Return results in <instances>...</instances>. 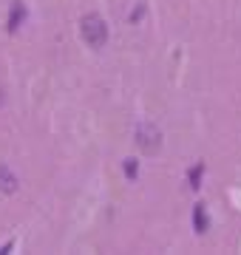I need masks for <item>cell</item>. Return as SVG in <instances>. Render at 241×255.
Segmentation results:
<instances>
[{
    "mask_svg": "<svg viewBox=\"0 0 241 255\" xmlns=\"http://www.w3.org/2000/svg\"><path fill=\"white\" fill-rule=\"evenodd\" d=\"M0 190L3 193H14L17 190V176L11 173L6 164H0Z\"/></svg>",
    "mask_w": 241,
    "mask_h": 255,
    "instance_id": "cell-3",
    "label": "cell"
},
{
    "mask_svg": "<svg viewBox=\"0 0 241 255\" xmlns=\"http://www.w3.org/2000/svg\"><path fill=\"white\" fill-rule=\"evenodd\" d=\"M3 102H6V88L0 85V105H3Z\"/></svg>",
    "mask_w": 241,
    "mask_h": 255,
    "instance_id": "cell-8",
    "label": "cell"
},
{
    "mask_svg": "<svg viewBox=\"0 0 241 255\" xmlns=\"http://www.w3.org/2000/svg\"><path fill=\"white\" fill-rule=\"evenodd\" d=\"M136 173H139V164L133 162V159H125V176L128 179H136Z\"/></svg>",
    "mask_w": 241,
    "mask_h": 255,
    "instance_id": "cell-7",
    "label": "cell"
},
{
    "mask_svg": "<svg viewBox=\"0 0 241 255\" xmlns=\"http://www.w3.org/2000/svg\"><path fill=\"white\" fill-rule=\"evenodd\" d=\"M133 139H136V145L145 153H156L159 147H162V130L156 125H150V122H139L136 130H133Z\"/></svg>",
    "mask_w": 241,
    "mask_h": 255,
    "instance_id": "cell-2",
    "label": "cell"
},
{
    "mask_svg": "<svg viewBox=\"0 0 241 255\" xmlns=\"http://www.w3.org/2000/svg\"><path fill=\"white\" fill-rule=\"evenodd\" d=\"M204 176V164H196V167H190V173H187V182H190V187H199V179Z\"/></svg>",
    "mask_w": 241,
    "mask_h": 255,
    "instance_id": "cell-6",
    "label": "cell"
},
{
    "mask_svg": "<svg viewBox=\"0 0 241 255\" xmlns=\"http://www.w3.org/2000/svg\"><path fill=\"white\" fill-rule=\"evenodd\" d=\"M23 20H26V6H23V0H14L11 14H9V31H17Z\"/></svg>",
    "mask_w": 241,
    "mask_h": 255,
    "instance_id": "cell-4",
    "label": "cell"
},
{
    "mask_svg": "<svg viewBox=\"0 0 241 255\" xmlns=\"http://www.w3.org/2000/svg\"><path fill=\"white\" fill-rule=\"evenodd\" d=\"M80 26H83V40L91 48L105 46V40H108V26H105V20H102L100 14H85Z\"/></svg>",
    "mask_w": 241,
    "mask_h": 255,
    "instance_id": "cell-1",
    "label": "cell"
},
{
    "mask_svg": "<svg viewBox=\"0 0 241 255\" xmlns=\"http://www.w3.org/2000/svg\"><path fill=\"white\" fill-rule=\"evenodd\" d=\"M207 227H210V221H207V210H204V204H196L193 207V230L196 233H207Z\"/></svg>",
    "mask_w": 241,
    "mask_h": 255,
    "instance_id": "cell-5",
    "label": "cell"
}]
</instances>
